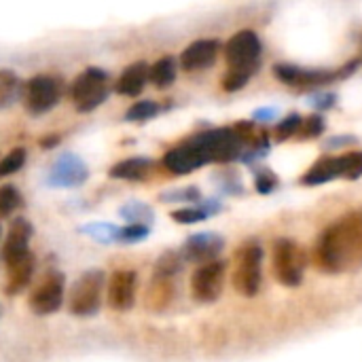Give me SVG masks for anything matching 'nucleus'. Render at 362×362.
Instances as JSON below:
<instances>
[{"instance_id": "nucleus-23", "label": "nucleus", "mask_w": 362, "mask_h": 362, "mask_svg": "<svg viewBox=\"0 0 362 362\" xmlns=\"http://www.w3.org/2000/svg\"><path fill=\"white\" fill-rule=\"evenodd\" d=\"M23 208V195L15 185H2L0 187V221L8 218L13 212Z\"/></svg>"}, {"instance_id": "nucleus-33", "label": "nucleus", "mask_w": 362, "mask_h": 362, "mask_svg": "<svg viewBox=\"0 0 362 362\" xmlns=\"http://www.w3.org/2000/svg\"><path fill=\"white\" fill-rule=\"evenodd\" d=\"M199 189L195 187H187V189H180V191H172L170 195H161L163 202H195L199 199Z\"/></svg>"}, {"instance_id": "nucleus-25", "label": "nucleus", "mask_w": 362, "mask_h": 362, "mask_svg": "<svg viewBox=\"0 0 362 362\" xmlns=\"http://www.w3.org/2000/svg\"><path fill=\"white\" fill-rule=\"evenodd\" d=\"M161 110V106L153 100H140L136 104H132L125 112V119L127 121H136V123H142V121H148L153 117H157Z\"/></svg>"}, {"instance_id": "nucleus-17", "label": "nucleus", "mask_w": 362, "mask_h": 362, "mask_svg": "<svg viewBox=\"0 0 362 362\" xmlns=\"http://www.w3.org/2000/svg\"><path fill=\"white\" fill-rule=\"evenodd\" d=\"M34 269H36V257L30 252L28 257L6 265V282H4V293L8 297H15L19 293H23L32 278H34Z\"/></svg>"}, {"instance_id": "nucleus-26", "label": "nucleus", "mask_w": 362, "mask_h": 362, "mask_svg": "<svg viewBox=\"0 0 362 362\" xmlns=\"http://www.w3.org/2000/svg\"><path fill=\"white\" fill-rule=\"evenodd\" d=\"M148 235V227L146 225H138V223H132L123 229H115V235L112 240L117 242H123V244H134V242H140Z\"/></svg>"}, {"instance_id": "nucleus-30", "label": "nucleus", "mask_w": 362, "mask_h": 362, "mask_svg": "<svg viewBox=\"0 0 362 362\" xmlns=\"http://www.w3.org/2000/svg\"><path fill=\"white\" fill-rule=\"evenodd\" d=\"M301 125H303V119H301V115H288L284 121H280V125H278V138L280 140H286V138H291V136H295L297 132H301Z\"/></svg>"}, {"instance_id": "nucleus-37", "label": "nucleus", "mask_w": 362, "mask_h": 362, "mask_svg": "<svg viewBox=\"0 0 362 362\" xmlns=\"http://www.w3.org/2000/svg\"><path fill=\"white\" fill-rule=\"evenodd\" d=\"M0 240H2V225H0Z\"/></svg>"}, {"instance_id": "nucleus-28", "label": "nucleus", "mask_w": 362, "mask_h": 362, "mask_svg": "<svg viewBox=\"0 0 362 362\" xmlns=\"http://www.w3.org/2000/svg\"><path fill=\"white\" fill-rule=\"evenodd\" d=\"M250 74H252L250 70L229 68V72H227L225 78H223V89H227V91H238V89H242V87L248 83Z\"/></svg>"}, {"instance_id": "nucleus-21", "label": "nucleus", "mask_w": 362, "mask_h": 362, "mask_svg": "<svg viewBox=\"0 0 362 362\" xmlns=\"http://www.w3.org/2000/svg\"><path fill=\"white\" fill-rule=\"evenodd\" d=\"M178 72V62L174 57H161L148 68V83H153L157 89H165L176 81Z\"/></svg>"}, {"instance_id": "nucleus-15", "label": "nucleus", "mask_w": 362, "mask_h": 362, "mask_svg": "<svg viewBox=\"0 0 362 362\" xmlns=\"http://www.w3.org/2000/svg\"><path fill=\"white\" fill-rule=\"evenodd\" d=\"M163 165L172 172V174H191L195 170H199L202 165H206L204 155L195 148V144L189 140L172 151L165 153L163 157Z\"/></svg>"}, {"instance_id": "nucleus-20", "label": "nucleus", "mask_w": 362, "mask_h": 362, "mask_svg": "<svg viewBox=\"0 0 362 362\" xmlns=\"http://www.w3.org/2000/svg\"><path fill=\"white\" fill-rule=\"evenodd\" d=\"M153 168V161L148 157H129L119 163H115L108 172L110 178L117 180H142Z\"/></svg>"}, {"instance_id": "nucleus-6", "label": "nucleus", "mask_w": 362, "mask_h": 362, "mask_svg": "<svg viewBox=\"0 0 362 362\" xmlns=\"http://www.w3.org/2000/svg\"><path fill=\"white\" fill-rule=\"evenodd\" d=\"M261 38L252 30H240L235 32L227 47H225V57L229 68H240V70H250L255 72L257 62L261 57Z\"/></svg>"}, {"instance_id": "nucleus-9", "label": "nucleus", "mask_w": 362, "mask_h": 362, "mask_svg": "<svg viewBox=\"0 0 362 362\" xmlns=\"http://www.w3.org/2000/svg\"><path fill=\"white\" fill-rule=\"evenodd\" d=\"M261 259H263L261 246H248L240 255L235 276H233V284H235L238 293H242L246 297H255L259 293V286H261Z\"/></svg>"}, {"instance_id": "nucleus-3", "label": "nucleus", "mask_w": 362, "mask_h": 362, "mask_svg": "<svg viewBox=\"0 0 362 362\" xmlns=\"http://www.w3.org/2000/svg\"><path fill=\"white\" fill-rule=\"evenodd\" d=\"M64 93V83L62 78L53 74H36L23 85V104L25 110L34 117L51 112Z\"/></svg>"}, {"instance_id": "nucleus-35", "label": "nucleus", "mask_w": 362, "mask_h": 362, "mask_svg": "<svg viewBox=\"0 0 362 362\" xmlns=\"http://www.w3.org/2000/svg\"><path fill=\"white\" fill-rule=\"evenodd\" d=\"M333 104H335V95L333 93H325V95L314 98V106L316 108H331Z\"/></svg>"}, {"instance_id": "nucleus-2", "label": "nucleus", "mask_w": 362, "mask_h": 362, "mask_svg": "<svg viewBox=\"0 0 362 362\" xmlns=\"http://www.w3.org/2000/svg\"><path fill=\"white\" fill-rule=\"evenodd\" d=\"M106 276L102 269H87L70 288L68 312L76 318H91L102 308Z\"/></svg>"}, {"instance_id": "nucleus-19", "label": "nucleus", "mask_w": 362, "mask_h": 362, "mask_svg": "<svg viewBox=\"0 0 362 362\" xmlns=\"http://www.w3.org/2000/svg\"><path fill=\"white\" fill-rule=\"evenodd\" d=\"M344 176V168H341V157H322L305 176H303V185L308 187H316V185H325L329 180L341 178Z\"/></svg>"}, {"instance_id": "nucleus-14", "label": "nucleus", "mask_w": 362, "mask_h": 362, "mask_svg": "<svg viewBox=\"0 0 362 362\" xmlns=\"http://www.w3.org/2000/svg\"><path fill=\"white\" fill-rule=\"evenodd\" d=\"M218 40L214 38H204V40H195L191 42L182 53H180V66L187 72H195V70H204L208 66L214 64L216 55H218Z\"/></svg>"}, {"instance_id": "nucleus-16", "label": "nucleus", "mask_w": 362, "mask_h": 362, "mask_svg": "<svg viewBox=\"0 0 362 362\" xmlns=\"http://www.w3.org/2000/svg\"><path fill=\"white\" fill-rule=\"evenodd\" d=\"M223 248V238L216 233H197L193 238L187 240L185 248H182V257L187 261H204L210 263L216 259V255Z\"/></svg>"}, {"instance_id": "nucleus-24", "label": "nucleus", "mask_w": 362, "mask_h": 362, "mask_svg": "<svg viewBox=\"0 0 362 362\" xmlns=\"http://www.w3.org/2000/svg\"><path fill=\"white\" fill-rule=\"evenodd\" d=\"M25 159H28V153H25L23 146H17V148L8 151V153L0 159V178H6V176L17 174V172L25 165Z\"/></svg>"}, {"instance_id": "nucleus-29", "label": "nucleus", "mask_w": 362, "mask_h": 362, "mask_svg": "<svg viewBox=\"0 0 362 362\" xmlns=\"http://www.w3.org/2000/svg\"><path fill=\"white\" fill-rule=\"evenodd\" d=\"M341 168H344V178L356 180L362 176V153H348L341 157Z\"/></svg>"}, {"instance_id": "nucleus-10", "label": "nucleus", "mask_w": 362, "mask_h": 362, "mask_svg": "<svg viewBox=\"0 0 362 362\" xmlns=\"http://www.w3.org/2000/svg\"><path fill=\"white\" fill-rule=\"evenodd\" d=\"M138 291V274L132 269L115 272L106 282V299L110 310L115 312H129L136 303Z\"/></svg>"}, {"instance_id": "nucleus-18", "label": "nucleus", "mask_w": 362, "mask_h": 362, "mask_svg": "<svg viewBox=\"0 0 362 362\" xmlns=\"http://www.w3.org/2000/svg\"><path fill=\"white\" fill-rule=\"evenodd\" d=\"M148 64L146 62H134L129 64L121 76L117 78L115 83V89L119 95H125V98H136L144 91L146 83H148Z\"/></svg>"}, {"instance_id": "nucleus-7", "label": "nucleus", "mask_w": 362, "mask_h": 362, "mask_svg": "<svg viewBox=\"0 0 362 362\" xmlns=\"http://www.w3.org/2000/svg\"><path fill=\"white\" fill-rule=\"evenodd\" d=\"M354 68L356 66L352 64L348 70L341 68L337 72H329V70H310V68L295 66V64H276L274 66V74L282 83L293 85V87H316V85H325V83L337 81L341 76H348Z\"/></svg>"}, {"instance_id": "nucleus-31", "label": "nucleus", "mask_w": 362, "mask_h": 362, "mask_svg": "<svg viewBox=\"0 0 362 362\" xmlns=\"http://www.w3.org/2000/svg\"><path fill=\"white\" fill-rule=\"evenodd\" d=\"M121 216L127 218V221H134V223H138V225H146V223H142V218H144V221H151V218H153L151 210H148L146 206H142V204L125 206V208L121 210Z\"/></svg>"}, {"instance_id": "nucleus-36", "label": "nucleus", "mask_w": 362, "mask_h": 362, "mask_svg": "<svg viewBox=\"0 0 362 362\" xmlns=\"http://www.w3.org/2000/svg\"><path fill=\"white\" fill-rule=\"evenodd\" d=\"M274 115H276V110H274V108H261V110H257V112H255V119L269 121V119H274Z\"/></svg>"}, {"instance_id": "nucleus-32", "label": "nucleus", "mask_w": 362, "mask_h": 362, "mask_svg": "<svg viewBox=\"0 0 362 362\" xmlns=\"http://www.w3.org/2000/svg\"><path fill=\"white\" fill-rule=\"evenodd\" d=\"M322 132H325V119H322L320 115H312V117L308 119V123L301 125L303 138H316V136H320Z\"/></svg>"}, {"instance_id": "nucleus-8", "label": "nucleus", "mask_w": 362, "mask_h": 362, "mask_svg": "<svg viewBox=\"0 0 362 362\" xmlns=\"http://www.w3.org/2000/svg\"><path fill=\"white\" fill-rule=\"evenodd\" d=\"M303 265H305L303 255L293 242L282 240L276 244V248H274V272H276V278L284 286H299L301 284Z\"/></svg>"}, {"instance_id": "nucleus-22", "label": "nucleus", "mask_w": 362, "mask_h": 362, "mask_svg": "<svg viewBox=\"0 0 362 362\" xmlns=\"http://www.w3.org/2000/svg\"><path fill=\"white\" fill-rule=\"evenodd\" d=\"M19 93H23V87L17 74L8 70H0V110L8 108L19 98Z\"/></svg>"}, {"instance_id": "nucleus-13", "label": "nucleus", "mask_w": 362, "mask_h": 362, "mask_svg": "<svg viewBox=\"0 0 362 362\" xmlns=\"http://www.w3.org/2000/svg\"><path fill=\"white\" fill-rule=\"evenodd\" d=\"M32 233H34V227L23 216L15 218L11 223V229H8V233L4 238V244L0 248L4 267L30 255V238H32Z\"/></svg>"}, {"instance_id": "nucleus-27", "label": "nucleus", "mask_w": 362, "mask_h": 362, "mask_svg": "<svg viewBox=\"0 0 362 362\" xmlns=\"http://www.w3.org/2000/svg\"><path fill=\"white\" fill-rule=\"evenodd\" d=\"M210 214H212V210H206V208H182V210H174L170 216H172V221H176V223L191 225V223L206 221Z\"/></svg>"}, {"instance_id": "nucleus-11", "label": "nucleus", "mask_w": 362, "mask_h": 362, "mask_svg": "<svg viewBox=\"0 0 362 362\" xmlns=\"http://www.w3.org/2000/svg\"><path fill=\"white\" fill-rule=\"evenodd\" d=\"M225 282V265L221 261L204 263L191 278V293L202 303H212L218 299Z\"/></svg>"}, {"instance_id": "nucleus-5", "label": "nucleus", "mask_w": 362, "mask_h": 362, "mask_svg": "<svg viewBox=\"0 0 362 362\" xmlns=\"http://www.w3.org/2000/svg\"><path fill=\"white\" fill-rule=\"evenodd\" d=\"M66 299V278L59 272H49L34 286L28 305L36 316H51L59 312Z\"/></svg>"}, {"instance_id": "nucleus-34", "label": "nucleus", "mask_w": 362, "mask_h": 362, "mask_svg": "<svg viewBox=\"0 0 362 362\" xmlns=\"http://www.w3.org/2000/svg\"><path fill=\"white\" fill-rule=\"evenodd\" d=\"M276 185H278V180H276L269 172H263V174L257 176V191L263 193V195L272 193V191L276 189Z\"/></svg>"}, {"instance_id": "nucleus-1", "label": "nucleus", "mask_w": 362, "mask_h": 362, "mask_svg": "<svg viewBox=\"0 0 362 362\" xmlns=\"http://www.w3.org/2000/svg\"><path fill=\"white\" fill-rule=\"evenodd\" d=\"M110 95V76L98 66L85 68L70 87L72 104L78 112H91L102 106Z\"/></svg>"}, {"instance_id": "nucleus-4", "label": "nucleus", "mask_w": 362, "mask_h": 362, "mask_svg": "<svg viewBox=\"0 0 362 362\" xmlns=\"http://www.w3.org/2000/svg\"><path fill=\"white\" fill-rule=\"evenodd\" d=\"M195 148L204 155L206 163L210 161H231L242 153V134L235 129H210L191 138Z\"/></svg>"}, {"instance_id": "nucleus-12", "label": "nucleus", "mask_w": 362, "mask_h": 362, "mask_svg": "<svg viewBox=\"0 0 362 362\" xmlns=\"http://www.w3.org/2000/svg\"><path fill=\"white\" fill-rule=\"evenodd\" d=\"M89 178V168L87 163L76 157L74 153H64L51 168L49 172V185L59 187V189H74L87 182Z\"/></svg>"}]
</instances>
